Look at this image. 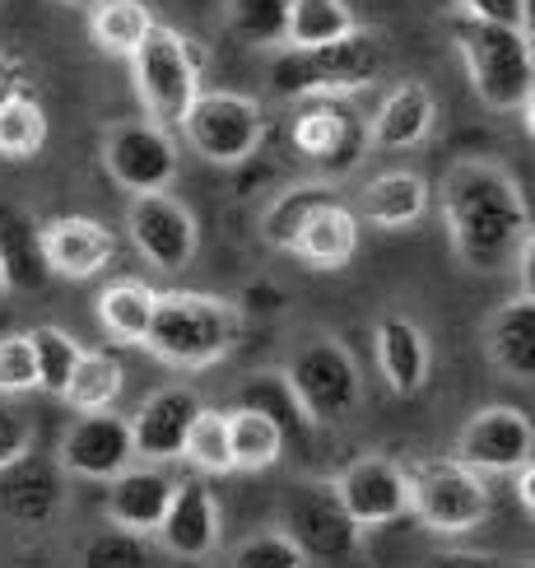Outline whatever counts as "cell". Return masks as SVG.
Here are the masks:
<instances>
[{
	"label": "cell",
	"instance_id": "10",
	"mask_svg": "<svg viewBox=\"0 0 535 568\" xmlns=\"http://www.w3.org/2000/svg\"><path fill=\"white\" fill-rule=\"evenodd\" d=\"M285 536L308 564H349L363 540L326 480H302L285 494Z\"/></svg>",
	"mask_w": 535,
	"mask_h": 568
},
{
	"label": "cell",
	"instance_id": "33",
	"mask_svg": "<svg viewBox=\"0 0 535 568\" xmlns=\"http://www.w3.org/2000/svg\"><path fill=\"white\" fill-rule=\"evenodd\" d=\"M228 415V457H233V470H247V476H256V470H270L279 457H285V438H279V429L256 415V410H224Z\"/></svg>",
	"mask_w": 535,
	"mask_h": 568
},
{
	"label": "cell",
	"instance_id": "18",
	"mask_svg": "<svg viewBox=\"0 0 535 568\" xmlns=\"http://www.w3.org/2000/svg\"><path fill=\"white\" fill-rule=\"evenodd\" d=\"M116 233L93 215H56L42 224V262L47 275L61 280H93L112 266Z\"/></svg>",
	"mask_w": 535,
	"mask_h": 568
},
{
	"label": "cell",
	"instance_id": "45",
	"mask_svg": "<svg viewBox=\"0 0 535 568\" xmlns=\"http://www.w3.org/2000/svg\"><path fill=\"white\" fill-rule=\"evenodd\" d=\"M512 480H517V499H522V508H526V517H531V513H535V489H531V485H535V466H522Z\"/></svg>",
	"mask_w": 535,
	"mask_h": 568
},
{
	"label": "cell",
	"instance_id": "47",
	"mask_svg": "<svg viewBox=\"0 0 535 568\" xmlns=\"http://www.w3.org/2000/svg\"><path fill=\"white\" fill-rule=\"evenodd\" d=\"M6 298H10V284H6V271H0V307H6Z\"/></svg>",
	"mask_w": 535,
	"mask_h": 568
},
{
	"label": "cell",
	"instance_id": "8",
	"mask_svg": "<svg viewBox=\"0 0 535 568\" xmlns=\"http://www.w3.org/2000/svg\"><path fill=\"white\" fill-rule=\"evenodd\" d=\"M177 131L205 163L233 169V163H247L251 154H261V145H266V108L256 99H247V93L215 89V93H200V99L192 103V112L182 116Z\"/></svg>",
	"mask_w": 535,
	"mask_h": 568
},
{
	"label": "cell",
	"instance_id": "7",
	"mask_svg": "<svg viewBox=\"0 0 535 568\" xmlns=\"http://www.w3.org/2000/svg\"><path fill=\"white\" fill-rule=\"evenodd\" d=\"M285 377L294 396L302 400L312 424H340L359 410L363 396V377L354 354L344 349V341L336 336H308L285 364Z\"/></svg>",
	"mask_w": 535,
	"mask_h": 568
},
{
	"label": "cell",
	"instance_id": "13",
	"mask_svg": "<svg viewBox=\"0 0 535 568\" xmlns=\"http://www.w3.org/2000/svg\"><path fill=\"white\" fill-rule=\"evenodd\" d=\"M340 508L349 513V523L359 531H378L401 523L410 513V480H405V466L391 462L382 453H363L349 462L340 476L331 480Z\"/></svg>",
	"mask_w": 535,
	"mask_h": 568
},
{
	"label": "cell",
	"instance_id": "24",
	"mask_svg": "<svg viewBox=\"0 0 535 568\" xmlns=\"http://www.w3.org/2000/svg\"><path fill=\"white\" fill-rule=\"evenodd\" d=\"M372 345H378V373L391 396H414L419 387L429 383V336L424 326L401 317V313H387L372 331Z\"/></svg>",
	"mask_w": 535,
	"mask_h": 568
},
{
	"label": "cell",
	"instance_id": "25",
	"mask_svg": "<svg viewBox=\"0 0 535 568\" xmlns=\"http://www.w3.org/2000/svg\"><path fill=\"white\" fill-rule=\"evenodd\" d=\"M0 271L10 294H38L52 280L42 262V224L14 201H0Z\"/></svg>",
	"mask_w": 535,
	"mask_h": 568
},
{
	"label": "cell",
	"instance_id": "27",
	"mask_svg": "<svg viewBox=\"0 0 535 568\" xmlns=\"http://www.w3.org/2000/svg\"><path fill=\"white\" fill-rule=\"evenodd\" d=\"M238 410H256V415H266L279 438H294V443H308L317 424L308 419V410H302V400L294 396L289 387V377L285 368H266V373H251L247 383L238 387Z\"/></svg>",
	"mask_w": 535,
	"mask_h": 568
},
{
	"label": "cell",
	"instance_id": "22",
	"mask_svg": "<svg viewBox=\"0 0 535 568\" xmlns=\"http://www.w3.org/2000/svg\"><path fill=\"white\" fill-rule=\"evenodd\" d=\"M433 210V186L424 173L414 169H391L378 173L359 186L354 196V220L372 224V229H410Z\"/></svg>",
	"mask_w": 535,
	"mask_h": 568
},
{
	"label": "cell",
	"instance_id": "30",
	"mask_svg": "<svg viewBox=\"0 0 535 568\" xmlns=\"http://www.w3.org/2000/svg\"><path fill=\"white\" fill-rule=\"evenodd\" d=\"M354 29H359V14L349 10V0H289L285 47L312 52V47H331Z\"/></svg>",
	"mask_w": 535,
	"mask_h": 568
},
{
	"label": "cell",
	"instance_id": "41",
	"mask_svg": "<svg viewBox=\"0 0 535 568\" xmlns=\"http://www.w3.org/2000/svg\"><path fill=\"white\" fill-rule=\"evenodd\" d=\"M23 453H33V419L23 415L14 400L0 396V470L19 462Z\"/></svg>",
	"mask_w": 535,
	"mask_h": 568
},
{
	"label": "cell",
	"instance_id": "14",
	"mask_svg": "<svg viewBox=\"0 0 535 568\" xmlns=\"http://www.w3.org/2000/svg\"><path fill=\"white\" fill-rule=\"evenodd\" d=\"M535 453V429L531 415L517 406H484L471 415L456 434V462H465L480 476H517L522 466H531Z\"/></svg>",
	"mask_w": 535,
	"mask_h": 568
},
{
	"label": "cell",
	"instance_id": "40",
	"mask_svg": "<svg viewBox=\"0 0 535 568\" xmlns=\"http://www.w3.org/2000/svg\"><path fill=\"white\" fill-rule=\"evenodd\" d=\"M38 387V368H33V349L29 336L14 331V336H0V396H23Z\"/></svg>",
	"mask_w": 535,
	"mask_h": 568
},
{
	"label": "cell",
	"instance_id": "1",
	"mask_svg": "<svg viewBox=\"0 0 535 568\" xmlns=\"http://www.w3.org/2000/svg\"><path fill=\"white\" fill-rule=\"evenodd\" d=\"M442 224L452 252L465 271L498 275L531 262V205L503 163L494 159H456L442 173Z\"/></svg>",
	"mask_w": 535,
	"mask_h": 568
},
{
	"label": "cell",
	"instance_id": "21",
	"mask_svg": "<svg viewBox=\"0 0 535 568\" xmlns=\"http://www.w3.org/2000/svg\"><path fill=\"white\" fill-rule=\"evenodd\" d=\"M438 122V99L429 84L419 80H401L395 89H387V99L378 103L368 122V150L378 154H395V150H414L433 135Z\"/></svg>",
	"mask_w": 535,
	"mask_h": 568
},
{
	"label": "cell",
	"instance_id": "32",
	"mask_svg": "<svg viewBox=\"0 0 535 568\" xmlns=\"http://www.w3.org/2000/svg\"><path fill=\"white\" fill-rule=\"evenodd\" d=\"M150 29H154V14L145 0H99L89 10V38L107 57H131Z\"/></svg>",
	"mask_w": 535,
	"mask_h": 568
},
{
	"label": "cell",
	"instance_id": "11",
	"mask_svg": "<svg viewBox=\"0 0 535 568\" xmlns=\"http://www.w3.org/2000/svg\"><path fill=\"white\" fill-rule=\"evenodd\" d=\"M52 462L61 466V476L89 480V485H107L112 476H122V470L135 462L126 415H116V410L75 415L61 429V443H56Z\"/></svg>",
	"mask_w": 535,
	"mask_h": 568
},
{
	"label": "cell",
	"instance_id": "4",
	"mask_svg": "<svg viewBox=\"0 0 535 568\" xmlns=\"http://www.w3.org/2000/svg\"><path fill=\"white\" fill-rule=\"evenodd\" d=\"M387 70V38L382 29L359 23L354 33H344L331 47H312V52H294L279 47L270 61V89L279 99H349L368 84H378Z\"/></svg>",
	"mask_w": 535,
	"mask_h": 568
},
{
	"label": "cell",
	"instance_id": "16",
	"mask_svg": "<svg viewBox=\"0 0 535 568\" xmlns=\"http://www.w3.org/2000/svg\"><path fill=\"white\" fill-rule=\"evenodd\" d=\"M205 410V400L192 387H158L135 406V415H126L131 424V447H135V462H150V466H168L182 457L186 434H192L196 415Z\"/></svg>",
	"mask_w": 535,
	"mask_h": 568
},
{
	"label": "cell",
	"instance_id": "3",
	"mask_svg": "<svg viewBox=\"0 0 535 568\" xmlns=\"http://www.w3.org/2000/svg\"><path fill=\"white\" fill-rule=\"evenodd\" d=\"M238 341H243L238 303H228L219 294H200V290H168V294H158L145 349L158 364L196 373V368L228 359Z\"/></svg>",
	"mask_w": 535,
	"mask_h": 568
},
{
	"label": "cell",
	"instance_id": "2",
	"mask_svg": "<svg viewBox=\"0 0 535 568\" xmlns=\"http://www.w3.org/2000/svg\"><path fill=\"white\" fill-rule=\"evenodd\" d=\"M447 19L452 47L471 75L475 99L498 116H526L535 103V52L526 29H503V23H484L471 14H442Z\"/></svg>",
	"mask_w": 535,
	"mask_h": 568
},
{
	"label": "cell",
	"instance_id": "12",
	"mask_svg": "<svg viewBox=\"0 0 535 568\" xmlns=\"http://www.w3.org/2000/svg\"><path fill=\"white\" fill-rule=\"evenodd\" d=\"M126 233L135 252L145 256L154 271H186L200 247V224L192 215V205L177 201L173 192H150L131 196L126 205Z\"/></svg>",
	"mask_w": 535,
	"mask_h": 568
},
{
	"label": "cell",
	"instance_id": "43",
	"mask_svg": "<svg viewBox=\"0 0 535 568\" xmlns=\"http://www.w3.org/2000/svg\"><path fill=\"white\" fill-rule=\"evenodd\" d=\"M424 568H512V564L498 555H484V550H438V555H429Z\"/></svg>",
	"mask_w": 535,
	"mask_h": 568
},
{
	"label": "cell",
	"instance_id": "28",
	"mask_svg": "<svg viewBox=\"0 0 535 568\" xmlns=\"http://www.w3.org/2000/svg\"><path fill=\"white\" fill-rule=\"evenodd\" d=\"M154 307L158 290H150L145 280H112L99 290V322L116 345H145Z\"/></svg>",
	"mask_w": 535,
	"mask_h": 568
},
{
	"label": "cell",
	"instance_id": "35",
	"mask_svg": "<svg viewBox=\"0 0 535 568\" xmlns=\"http://www.w3.org/2000/svg\"><path fill=\"white\" fill-rule=\"evenodd\" d=\"M289 29V0H228V33L247 47L279 52Z\"/></svg>",
	"mask_w": 535,
	"mask_h": 568
},
{
	"label": "cell",
	"instance_id": "39",
	"mask_svg": "<svg viewBox=\"0 0 535 568\" xmlns=\"http://www.w3.org/2000/svg\"><path fill=\"white\" fill-rule=\"evenodd\" d=\"M233 568H308L285 531H256L233 550Z\"/></svg>",
	"mask_w": 535,
	"mask_h": 568
},
{
	"label": "cell",
	"instance_id": "36",
	"mask_svg": "<svg viewBox=\"0 0 535 568\" xmlns=\"http://www.w3.org/2000/svg\"><path fill=\"white\" fill-rule=\"evenodd\" d=\"M47 135H52V126H47V112L33 93L0 108V159H33L42 154Z\"/></svg>",
	"mask_w": 535,
	"mask_h": 568
},
{
	"label": "cell",
	"instance_id": "31",
	"mask_svg": "<svg viewBox=\"0 0 535 568\" xmlns=\"http://www.w3.org/2000/svg\"><path fill=\"white\" fill-rule=\"evenodd\" d=\"M126 387V368L122 359H112L107 349H84L75 373H70V387H65V406L75 415H93V410H112L116 396Z\"/></svg>",
	"mask_w": 535,
	"mask_h": 568
},
{
	"label": "cell",
	"instance_id": "6",
	"mask_svg": "<svg viewBox=\"0 0 535 568\" xmlns=\"http://www.w3.org/2000/svg\"><path fill=\"white\" fill-rule=\"evenodd\" d=\"M410 517L438 536H465L488 517V480L456 457H419L405 466Z\"/></svg>",
	"mask_w": 535,
	"mask_h": 568
},
{
	"label": "cell",
	"instance_id": "46",
	"mask_svg": "<svg viewBox=\"0 0 535 568\" xmlns=\"http://www.w3.org/2000/svg\"><path fill=\"white\" fill-rule=\"evenodd\" d=\"M61 6H70V10H84V14H89L93 6H99V0H61Z\"/></svg>",
	"mask_w": 535,
	"mask_h": 568
},
{
	"label": "cell",
	"instance_id": "23",
	"mask_svg": "<svg viewBox=\"0 0 535 568\" xmlns=\"http://www.w3.org/2000/svg\"><path fill=\"white\" fill-rule=\"evenodd\" d=\"M484 349H488V364L503 377H512V383H531L535 377V294L531 290L512 294L488 313Z\"/></svg>",
	"mask_w": 535,
	"mask_h": 568
},
{
	"label": "cell",
	"instance_id": "15",
	"mask_svg": "<svg viewBox=\"0 0 535 568\" xmlns=\"http://www.w3.org/2000/svg\"><path fill=\"white\" fill-rule=\"evenodd\" d=\"M294 150L321 163L326 173H349L368 154V122L349 108V99H302L294 112Z\"/></svg>",
	"mask_w": 535,
	"mask_h": 568
},
{
	"label": "cell",
	"instance_id": "44",
	"mask_svg": "<svg viewBox=\"0 0 535 568\" xmlns=\"http://www.w3.org/2000/svg\"><path fill=\"white\" fill-rule=\"evenodd\" d=\"M14 99H29V70H23L19 57L0 52V108L14 103Z\"/></svg>",
	"mask_w": 535,
	"mask_h": 568
},
{
	"label": "cell",
	"instance_id": "37",
	"mask_svg": "<svg viewBox=\"0 0 535 568\" xmlns=\"http://www.w3.org/2000/svg\"><path fill=\"white\" fill-rule=\"evenodd\" d=\"M186 466L196 476H228L233 470V457H228V415L224 410H200L192 434H186V447H182Z\"/></svg>",
	"mask_w": 535,
	"mask_h": 568
},
{
	"label": "cell",
	"instance_id": "34",
	"mask_svg": "<svg viewBox=\"0 0 535 568\" xmlns=\"http://www.w3.org/2000/svg\"><path fill=\"white\" fill-rule=\"evenodd\" d=\"M23 336H29V349H33L38 392H47V396H65L70 373H75L84 345L70 336V331H61V326H33V331H23Z\"/></svg>",
	"mask_w": 535,
	"mask_h": 568
},
{
	"label": "cell",
	"instance_id": "17",
	"mask_svg": "<svg viewBox=\"0 0 535 568\" xmlns=\"http://www.w3.org/2000/svg\"><path fill=\"white\" fill-rule=\"evenodd\" d=\"M163 540V550L186 559V564H200L219 550L224 540V508L215 499V489L205 485V476H182L173 485V499H168V513L154 531Z\"/></svg>",
	"mask_w": 535,
	"mask_h": 568
},
{
	"label": "cell",
	"instance_id": "9",
	"mask_svg": "<svg viewBox=\"0 0 535 568\" xmlns=\"http://www.w3.org/2000/svg\"><path fill=\"white\" fill-rule=\"evenodd\" d=\"M182 154H177V135L145 116L116 122L103 131V173L122 186L126 196H150V192H168L177 182Z\"/></svg>",
	"mask_w": 535,
	"mask_h": 568
},
{
	"label": "cell",
	"instance_id": "38",
	"mask_svg": "<svg viewBox=\"0 0 535 568\" xmlns=\"http://www.w3.org/2000/svg\"><path fill=\"white\" fill-rule=\"evenodd\" d=\"M80 568H150V536H135L122 527H99L84 540Z\"/></svg>",
	"mask_w": 535,
	"mask_h": 568
},
{
	"label": "cell",
	"instance_id": "20",
	"mask_svg": "<svg viewBox=\"0 0 535 568\" xmlns=\"http://www.w3.org/2000/svg\"><path fill=\"white\" fill-rule=\"evenodd\" d=\"M173 485L177 480L163 466L131 462L122 476L107 480V494H103L107 527H122V531H135V536H154L158 523H163V513H168Z\"/></svg>",
	"mask_w": 535,
	"mask_h": 568
},
{
	"label": "cell",
	"instance_id": "5",
	"mask_svg": "<svg viewBox=\"0 0 535 568\" xmlns=\"http://www.w3.org/2000/svg\"><path fill=\"white\" fill-rule=\"evenodd\" d=\"M126 61H131L135 99L145 108V122L177 131L182 116L200 99V52L192 47V38L177 33L173 23L154 19V29Z\"/></svg>",
	"mask_w": 535,
	"mask_h": 568
},
{
	"label": "cell",
	"instance_id": "26",
	"mask_svg": "<svg viewBox=\"0 0 535 568\" xmlns=\"http://www.w3.org/2000/svg\"><path fill=\"white\" fill-rule=\"evenodd\" d=\"M289 252L308 271H344L349 262H354V252H359V220H354V210H349L344 201L321 205L317 215L302 224V233L294 239Z\"/></svg>",
	"mask_w": 535,
	"mask_h": 568
},
{
	"label": "cell",
	"instance_id": "19",
	"mask_svg": "<svg viewBox=\"0 0 535 568\" xmlns=\"http://www.w3.org/2000/svg\"><path fill=\"white\" fill-rule=\"evenodd\" d=\"M65 476L52 457L23 453L0 470V517L14 527H47L61 513Z\"/></svg>",
	"mask_w": 535,
	"mask_h": 568
},
{
	"label": "cell",
	"instance_id": "29",
	"mask_svg": "<svg viewBox=\"0 0 535 568\" xmlns=\"http://www.w3.org/2000/svg\"><path fill=\"white\" fill-rule=\"evenodd\" d=\"M331 201H340L331 182H294V186H285V192H279L266 205V215H261V243L275 247V252H289L294 239L302 233V224H308L317 210L331 205Z\"/></svg>",
	"mask_w": 535,
	"mask_h": 568
},
{
	"label": "cell",
	"instance_id": "42",
	"mask_svg": "<svg viewBox=\"0 0 535 568\" xmlns=\"http://www.w3.org/2000/svg\"><path fill=\"white\" fill-rule=\"evenodd\" d=\"M442 14H471L484 23H503V29H526V0H442Z\"/></svg>",
	"mask_w": 535,
	"mask_h": 568
}]
</instances>
